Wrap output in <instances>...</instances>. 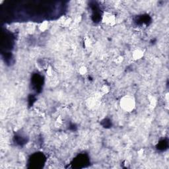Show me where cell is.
Listing matches in <instances>:
<instances>
[{
    "instance_id": "cell-1",
    "label": "cell",
    "mask_w": 169,
    "mask_h": 169,
    "mask_svg": "<svg viewBox=\"0 0 169 169\" xmlns=\"http://www.w3.org/2000/svg\"><path fill=\"white\" fill-rule=\"evenodd\" d=\"M42 83V77L39 76V75H36L33 77V85L35 87L36 89H41V85Z\"/></svg>"
},
{
    "instance_id": "cell-2",
    "label": "cell",
    "mask_w": 169,
    "mask_h": 169,
    "mask_svg": "<svg viewBox=\"0 0 169 169\" xmlns=\"http://www.w3.org/2000/svg\"><path fill=\"white\" fill-rule=\"evenodd\" d=\"M168 147V142L167 141V139H163V140L160 141L159 143L157 144V149L159 151H165L167 150Z\"/></svg>"
}]
</instances>
